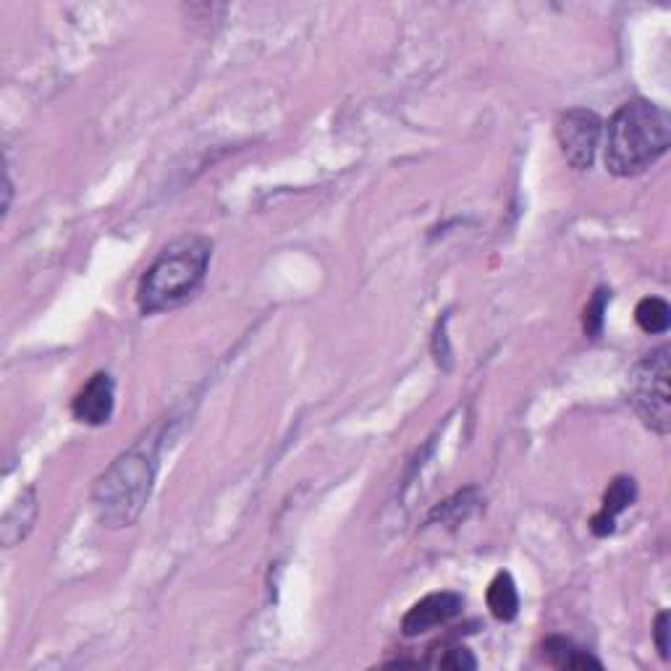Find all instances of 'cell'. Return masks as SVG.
Segmentation results:
<instances>
[{
	"mask_svg": "<svg viewBox=\"0 0 671 671\" xmlns=\"http://www.w3.org/2000/svg\"><path fill=\"white\" fill-rule=\"evenodd\" d=\"M671 142V119L648 100L624 102L606 126L603 160L619 179L637 176L663 158Z\"/></svg>",
	"mask_w": 671,
	"mask_h": 671,
	"instance_id": "cell-1",
	"label": "cell"
},
{
	"mask_svg": "<svg viewBox=\"0 0 671 671\" xmlns=\"http://www.w3.org/2000/svg\"><path fill=\"white\" fill-rule=\"evenodd\" d=\"M158 451L155 443L142 441L134 449L124 451L111 467L98 477L93 488L95 517L108 530L132 527L145 512L150 499Z\"/></svg>",
	"mask_w": 671,
	"mask_h": 671,
	"instance_id": "cell-2",
	"label": "cell"
},
{
	"mask_svg": "<svg viewBox=\"0 0 671 671\" xmlns=\"http://www.w3.org/2000/svg\"><path fill=\"white\" fill-rule=\"evenodd\" d=\"M212 244L203 236H182L160 252L142 276L137 302L145 315L166 313L197 294L210 268Z\"/></svg>",
	"mask_w": 671,
	"mask_h": 671,
	"instance_id": "cell-3",
	"label": "cell"
},
{
	"mask_svg": "<svg viewBox=\"0 0 671 671\" xmlns=\"http://www.w3.org/2000/svg\"><path fill=\"white\" fill-rule=\"evenodd\" d=\"M671 350L658 346L645 354L630 376V402L645 428L658 436H669L671 428V399H669V365Z\"/></svg>",
	"mask_w": 671,
	"mask_h": 671,
	"instance_id": "cell-4",
	"label": "cell"
},
{
	"mask_svg": "<svg viewBox=\"0 0 671 671\" xmlns=\"http://www.w3.org/2000/svg\"><path fill=\"white\" fill-rule=\"evenodd\" d=\"M601 119L587 108H572V111L559 115L557 139L561 155L574 171H587L593 166L598 145H601Z\"/></svg>",
	"mask_w": 671,
	"mask_h": 671,
	"instance_id": "cell-5",
	"label": "cell"
},
{
	"mask_svg": "<svg viewBox=\"0 0 671 671\" xmlns=\"http://www.w3.org/2000/svg\"><path fill=\"white\" fill-rule=\"evenodd\" d=\"M462 596H456V593H430L406 611L402 632L406 637H417L441 627V624H449L451 619L462 614Z\"/></svg>",
	"mask_w": 671,
	"mask_h": 671,
	"instance_id": "cell-6",
	"label": "cell"
},
{
	"mask_svg": "<svg viewBox=\"0 0 671 671\" xmlns=\"http://www.w3.org/2000/svg\"><path fill=\"white\" fill-rule=\"evenodd\" d=\"M115 404V386L108 373H95L87 380V386L76 393L71 412L84 425H106L113 415Z\"/></svg>",
	"mask_w": 671,
	"mask_h": 671,
	"instance_id": "cell-7",
	"label": "cell"
},
{
	"mask_svg": "<svg viewBox=\"0 0 671 671\" xmlns=\"http://www.w3.org/2000/svg\"><path fill=\"white\" fill-rule=\"evenodd\" d=\"M635 496H637L635 480H632V477H617V480L609 486V490H606L601 512H598L596 517L590 520L593 535H598V538H606V535L614 533L617 517L624 512V509L632 507Z\"/></svg>",
	"mask_w": 671,
	"mask_h": 671,
	"instance_id": "cell-8",
	"label": "cell"
},
{
	"mask_svg": "<svg viewBox=\"0 0 671 671\" xmlns=\"http://www.w3.org/2000/svg\"><path fill=\"white\" fill-rule=\"evenodd\" d=\"M37 520V493L35 488H27L22 496L14 501V507L5 512L3 527H0V538L5 546H16L19 540H24L32 530Z\"/></svg>",
	"mask_w": 671,
	"mask_h": 671,
	"instance_id": "cell-9",
	"label": "cell"
},
{
	"mask_svg": "<svg viewBox=\"0 0 671 671\" xmlns=\"http://www.w3.org/2000/svg\"><path fill=\"white\" fill-rule=\"evenodd\" d=\"M544 658L557 669H603V663L598 661V658H593L587 650L577 648V645L566 640V637H548L544 643Z\"/></svg>",
	"mask_w": 671,
	"mask_h": 671,
	"instance_id": "cell-10",
	"label": "cell"
},
{
	"mask_svg": "<svg viewBox=\"0 0 671 671\" xmlns=\"http://www.w3.org/2000/svg\"><path fill=\"white\" fill-rule=\"evenodd\" d=\"M488 609L499 622H512L520 611V593L514 585L512 574L499 572L493 577V583L488 585Z\"/></svg>",
	"mask_w": 671,
	"mask_h": 671,
	"instance_id": "cell-11",
	"label": "cell"
},
{
	"mask_svg": "<svg viewBox=\"0 0 671 671\" xmlns=\"http://www.w3.org/2000/svg\"><path fill=\"white\" fill-rule=\"evenodd\" d=\"M635 320L645 333H667L671 326L669 302L661 296H645L635 309Z\"/></svg>",
	"mask_w": 671,
	"mask_h": 671,
	"instance_id": "cell-12",
	"label": "cell"
},
{
	"mask_svg": "<svg viewBox=\"0 0 671 671\" xmlns=\"http://www.w3.org/2000/svg\"><path fill=\"white\" fill-rule=\"evenodd\" d=\"M609 296L611 292L598 289L596 296L590 300V305L585 307V333L590 335V339H598L603 331V313H606V305H609Z\"/></svg>",
	"mask_w": 671,
	"mask_h": 671,
	"instance_id": "cell-13",
	"label": "cell"
},
{
	"mask_svg": "<svg viewBox=\"0 0 671 671\" xmlns=\"http://www.w3.org/2000/svg\"><path fill=\"white\" fill-rule=\"evenodd\" d=\"M428 667L464 671V669H477V661L467 648H443V654H438V658H428Z\"/></svg>",
	"mask_w": 671,
	"mask_h": 671,
	"instance_id": "cell-14",
	"label": "cell"
},
{
	"mask_svg": "<svg viewBox=\"0 0 671 671\" xmlns=\"http://www.w3.org/2000/svg\"><path fill=\"white\" fill-rule=\"evenodd\" d=\"M669 632H671L669 630V611H661V614H658V619H656L654 635H656V648H658V654H661L663 661H669V648H671Z\"/></svg>",
	"mask_w": 671,
	"mask_h": 671,
	"instance_id": "cell-15",
	"label": "cell"
}]
</instances>
